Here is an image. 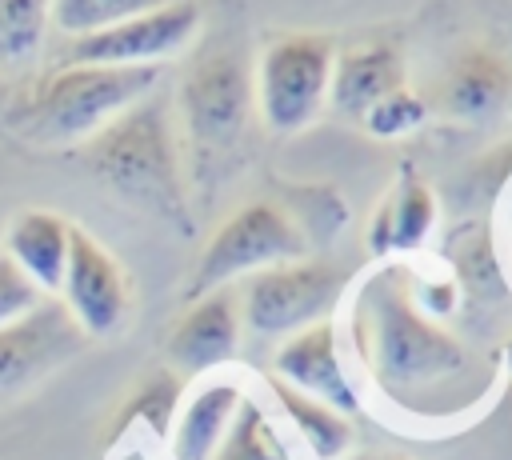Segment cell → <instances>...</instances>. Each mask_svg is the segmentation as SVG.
I'll use <instances>...</instances> for the list:
<instances>
[{"instance_id":"cell-13","label":"cell","mask_w":512,"mask_h":460,"mask_svg":"<svg viewBox=\"0 0 512 460\" xmlns=\"http://www.w3.org/2000/svg\"><path fill=\"white\" fill-rule=\"evenodd\" d=\"M68 248H72V224L60 212L28 208L8 224L4 256L28 276V284L40 296L60 292L64 268H68Z\"/></svg>"},{"instance_id":"cell-24","label":"cell","mask_w":512,"mask_h":460,"mask_svg":"<svg viewBox=\"0 0 512 460\" xmlns=\"http://www.w3.org/2000/svg\"><path fill=\"white\" fill-rule=\"evenodd\" d=\"M40 300H44V296L28 284V276H24L8 256H0V324L20 320V316L32 312Z\"/></svg>"},{"instance_id":"cell-20","label":"cell","mask_w":512,"mask_h":460,"mask_svg":"<svg viewBox=\"0 0 512 460\" xmlns=\"http://www.w3.org/2000/svg\"><path fill=\"white\" fill-rule=\"evenodd\" d=\"M212 460H296V456L280 440L272 416L252 396H244L228 432H224V440H220V448L212 452Z\"/></svg>"},{"instance_id":"cell-14","label":"cell","mask_w":512,"mask_h":460,"mask_svg":"<svg viewBox=\"0 0 512 460\" xmlns=\"http://www.w3.org/2000/svg\"><path fill=\"white\" fill-rule=\"evenodd\" d=\"M508 92H512V72L504 56L488 48H468L452 60V68L440 80V108L452 120L480 124L504 112Z\"/></svg>"},{"instance_id":"cell-15","label":"cell","mask_w":512,"mask_h":460,"mask_svg":"<svg viewBox=\"0 0 512 460\" xmlns=\"http://www.w3.org/2000/svg\"><path fill=\"white\" fill-rule=\"evenodd\" d=\"M396 88H404V56L392 44H364L336 56L328 100L344 116L360 120L376 100H384Z\"/></svg>"},{"instance_id":"cell-9","label":"cell","mask_w":512,"mask_h":460,"mask_svg":"<svg viewBox=\"0 0 512 460\" xmlns=\"http://www.w3.org/2000/svg\"><path fill=\"white\" fill-rule=\"evenodd\" d=\"M84 348V332L60 300H40L20 320L0 324V400L32 388Z\"/></svg>"},{"instance_id":"cell-3","label":"cell","mask_w":512,"mask_h":460,"mask_svg":"<svg viewBox=\"0 0 512 460\" xmlns=\"http://www.w3.org/2000/svg\"><path fill=\"white\" fill-rule=\"evenodd\" d=\"M92 176L120 192L124 200L160 212L168 220L184 216V192H180V164H176V140L164 104L140 100L124 116H116L108 128H100L88 140L84 152Z\"/></svg>"},{"instance_id":"cell-11","label":"cell","mask_w":512,"mask_h":460,"mask_svg":"<svg viewBox=\"0 0 512 460\" xmlns=\"http://www.w3.org/2000/svg\"><path fill=\"white\" fill-rule=\"evenodd\" d=\"M272 368H276V380L292 384L296 392L336 408V412H356L360 400L344 376V364H340V348H336V328L332 320H320L312 328H300L292 332L276 356H272Z\"/></svg>"},{"instance_id":"cell-22","label":"cell","mask_w":512,"mask_h":460,"mask_svg":"<svg viewBox=\"0 0 512 460\" xmlns=\"http://www.w3.org/2000/svg\"><path fill=\"white\" fill-rule=\"evenodd\" d=\"M168 0H52V28L80 40L92 32H104L112 24H124L132 16H144Z\"/></svg>"},{"instance_id":"cell-8","label":"cell","mask_w":512,"mask_h":460,"mask_svg":"<svg viewBox=\"0 0 512 460\" xmlns=\"http://www.w3.org/2000/svg\"><path fill=\"white\" fill-rule=\"evenodd\" d=\"M196 24H200V8L192 0H168L144 16L72 40L68 64H116V68L164 64V56L180 52L192 40Z\"/></svg>"},{"instance_id":"cell-6","label":"cell","mask_w":512,"mask_h":460,"mask_svg":"<svg viewBox=\"0 0 512 460\" xmlns=\"http://www.w3.org/2000/svg\"><path fill=\"white\" fill-rule=\"evenodd\" d=\"M344 292V276L324 260H288L256 272L244 284L240 320L252 336H292L328 320Z\"/></svg>"},{"instance_id":"cell-7","label":"cell","mask_w":512,"mask_h":460,"mask_svg":"<svg viewBox=\"0 0 512 460\" xmlns=\"http://www.w3.org/2000/svg\"><path fill=\"white\" fill-rule=\"evenodd\" d=\"M252 72L240 52L216 48L192 64V72L180 84V120L196 152H220L232 148L244 136L248 112H252Z\"/></svg>"},{"instance_id":"cell-16","label":"cell","mask_w":512,"mask_h":460,"mask_svg":"<svg viewBox=\"0 0 512 460\" xmlns=\"http://www.w3.org/2000/svg\"><path fill=\"white\" fill-rule=\"evenodd\" d=\"M244 392L232 380H212L200 392H192V400L180 408L176 416V432H172V456L176 460H212V452L220 448L236 408H240Z\"/></svg>"},{"instance_id":"cell-21","label":"cell","mask_w":512,"mask_h":460,"mask_svg":"<svg viewBox=\"0 0 512 460\" xmlns=\"http://www.w3.org/2000/svg\"><path fill=\"white\" fill-rule=\"evenodd\" d=\"M180 376L168 368H156L148 376H140V384L132 388L128 404L120 408V424L116 432L132 428V424H148L156 436H172V420H176V404H180Z\"/></svg>"},{"instance_id":"cell-5","label":"cell","mask_w":512,"mask_h":460,"mask_svg":"<svg viewBox=\"0 0 512 460\" xmlns=\"http://www.w3.org/2000/svg\"><path fill=\"white\" fill-rule=\"evenodd\" d=\"M332 68H336V48L328 36L292 32V36L272 40L260 52L256 80H252L264 124L284 136L312 124L328 100Z\"/></svg>"},{"instance_id":"cell-1","label":"cell","mask_w":512,"mask_h":460,"mask_svg":"<svg viewBox=\"0 0 512 460\" xmlns=\"http://www.w3.org/2000/svg\"><path fill=\"white\" fill-rule=\"evenodd\" d=\"M352 332L364 368L396 400H412L416 392L464 372L468 364L464 348L412 304L408 276L392 264L364 280Z\"/></svg>"},{"instance_id":"cell-18","label":"cell","mask_w":512,"mask_h":460,"mask_svg":"<svg viewBox=\"0 0 512 460\" xmlns=\"http://www.w3.org/2000/svg\"><path fill=\"white\" fill-rule=\"evenodd\" d=\"M268 388H272V396L280 400L284 416L296 424V432L304 436V444L312 448L316 460H340V456L348 452V444H352V424H348L344 412H336V408H328V404H320V400L296 392L292 384H284V380H276V376H268Z\"/></svg>"},{"instance_id":"cell-25","label":"cell","mask_w":512,"mask_h":460,"mask_svg":"<svg viewBox=\"0 0 512 460\" xmlns=\"http://www.w3.org/2000/svg\"><path fill=\"white\" fill-rule=\"evenodd\" d=\"M504 364H508V372H512V340H508V348H504Z\"/></svg>"},{"instance_id":"cell-23","label":"cell","mask_w":512,"mask_h":460,"mask_svg":"<svg viewBox=\"0 0 512 460\" xmlns=\"http://www.w3.org/2000/svg\"><path fill=\"white\" fill-rule=\"evenodd\" d=\"M424 116H428L424 96H416V92L404 84V88L388 92L384 100H376L360 120H364V128H368L372 136H380V140H396V136L416 132V128L424 124Z\"/></svg>"},{"instance_id":"cell-10","label":"cell","mask_w":512,"mask_h":460,"mask_svg":"<svg viewBox=\"0 0 512 460\" xmlns=\"http://www.w3.org/2000/svg\"><path fill=\"white\" fill-rule=\"evenodd\" d=\"M64 308L84 336H112L128 316V280L116 256L88 232L72 228L68 268L60 284Z\"/></svg>"},{"instance_id":"cell-19","label":"cell","mask_w":512,"mask_h":460,"mask_svg":"<svg viewBox=\"0 0 512 460\" xmlns=\"http://www.w3.org/2000/svg\"><path fill=\"white\" fill-rule=\"evenodd\" d=\"M52 0H0V72H24L44 52Z\"/></svg>"},{"instance_id":"cell-17","label":"cell","mask_w":512,"mask_h":460,"mask_svg":"<svg viewBox=\"0 0 512 460\" xmlns=\"http://www.w3.org/2000/svg\"><path fill=\"white\" fill-rule=\"evenodd\" d=\"M432 224H436V196L416 176H400V184L392 188V196L384 200V208L372 220L368 248L376 256L412 252V248H420L428 240Z\"/></svg>"},{"instance_id":"cell-2","label":"cell","mask_w":512,"mask_h":460,"mask_svg":"<svg viewBox=\"0 0 512 460\" xmlns=\"http://www.w3.org/2000/svg\"><path fill=\"white\" fill-rule=\"evenodd\" d=\"M160 80V64L116 68V64H64L24 104L12 108V128L36 144L92 140L132 104H140Z\"/></svg>"},{"instance_id":"cell-12","label":"cell","mask_w":512,"mask_h":460,"mask_svg":"<svg viewBox=\"0 0 512 460\" xmlns=\"http://www.w3.org/2000/svg\"><path fill=\"white\" fill-rule=\"evenodd\" d=\"M168 360L176 372L184 376H200L212 372L220 364H228L240 348V312H236V296L216 288L200 300L188 304V312L172 324L168 332Z\"/></svg>"},{"instance_id":"cell-4","label":"cell","mask_w":512,"mask_h":460,"mask_svg":"<svg viewBox=\"0 0 512 460\" xmlns=\"http://www.w3.org/2000/svg\"><path fill=\"white\" fill-rule=\"evenodd\" d=\"M304 252H308V236L296 224V216H288L280 204L268 200L244 204L216 228V236L200 252L184 296L200 300L236 276H256L264 268L304 260Z\"/></svg>"}]
</instances>
